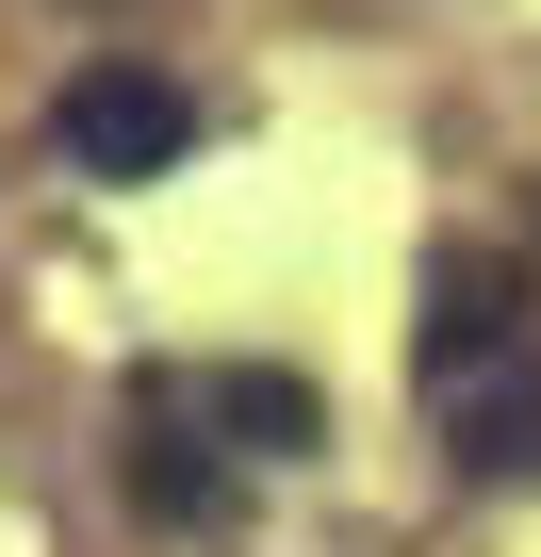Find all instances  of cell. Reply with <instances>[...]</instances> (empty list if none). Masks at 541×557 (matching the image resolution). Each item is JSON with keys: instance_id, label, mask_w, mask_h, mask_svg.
<instances>
[{"instance_id": "cell-1", "label": "cell", "mask_w": 541, "mask_h": 557, "mask_svg": "<svg viewBox=\"0 0 541 557\" xmlns=\"http://www.w3.org/2000/svg\"><path fill=\"white\" fill-rule=\"evenodd\" d=\"M410 377H427L459 475H541V312H525V262L508 246H443Z\"/></svg>"}, {"instance_id": "cell-2", "label": "cell", "mask_w": 541, "mask_h": 557, "mask_svg": "<svg viewBox=\"0 0 541 557\" xmlns=\"http://www.w3.org/2000/svg\"><path fill=\"white\" fill-rule=\"evenodd\" d=\"M50 132H66V164H83V181H164V164L197 148V99H181L164 66H66Z\"/></svg>"}, {"instance_id": "cell-3", "label": "cell", "mask_w": 541, "mask_h": 557, "mask_svg": "<svg viewBox=\"0 0 541 557\" xmlns=\"http://www.w3.org/2000/svg\"><path fill=\"white\" fill-rule=\"evenodd\" d=\"M164 426H197L213 459H296L312 426H329V394L312 377H280V361H197V377H132Z\"/></svg>"}, {"instance_id": "cell-4", "label": "cell", "mask_w": 541, "mask_h": 557, "mask_svg": "<svg viewBox=\"0 0 541 557\" xmlns=\"http://www.w3.org/2000/svg\"><path fill=\"white\" fill-rule=\"evenodd\" d=\"M132 508H164V524H230V459H213L197 426H164L148 394H132Z\"/></svg>"}]
</instances>
